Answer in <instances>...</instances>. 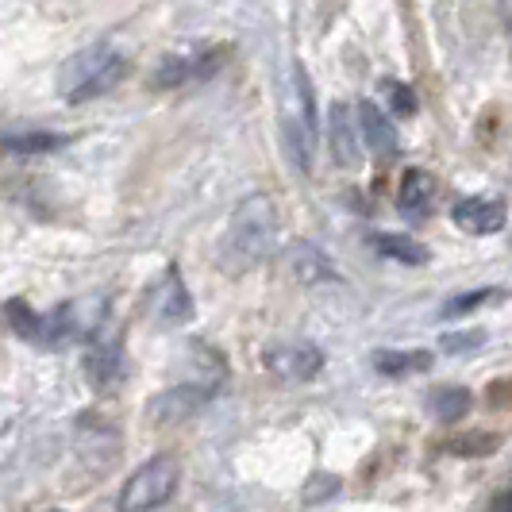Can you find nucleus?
<instances>
[{
  "mask_svg": "<svg viewBox=\"0 0 512 512\" xmlns=\"http://www.w3.org/2000/svg\"><path fill=\"white\" fill-rule=\"evenodd\" d=\"M274 247H278V205L255 193L231 212L220 258L231 274H243V270H255L258 262H266Z\"/></svg>",
  "mask_w": 512,
  "mask_h": 512,
  "instance_id": "1",
  "label": "nucleus"
},
{
  "mask_svg": "<svg viewBox=\"0 0 512 512\" xmlns=\"http://www.w3.org/2000/svg\"><path fill=\"white\" fill-rule=\"evenodd\" d=\"M66 143H70L66 135H51V131H27V135H8L4 139V147L16 154H47L66 147Z\"/></svg>",
  "mask_w": 512,
  "mask_h": 512,
  "instance_id": "17",
  "label": "nucleus"
},
{
  "mask_svg": "<svg viewBox=\"0 0 512 512\" xmlns=\"http://www.w3.org/2000/svg\"><path fill=\"white\" fill-rule=\"evenodd\" d=\"M128 77V58L112 47H85V51L70 54L58 70V93L70 104L93 101V97H104L112 93L120 81Z\"/></svg>",
  "mask_w": 512,
  "mask_h": 512,
  "instance_id": "2",
  "label": "nucleus"
},
{
  "mask_svg": "<svg viewBox=\"0 0 512 512\" xmlns=\"http://www.w3.org/2000/svg\"><path fill=\"white\" fill-rule=\"evenodd\" d=\"M328 147H332V158L343 166V170H355L362 162V131L359 120L351 116L347 104H332L328 112Z\"/></svg>",
  "mask_w": 512,
  "mask_h": 512,
  "instance_id": "7",
  "label": "nucleus"
},
{
  "mask_svg": "<svg viewBox=\"0 0 512 512\" xmlns=\"http://www.w3.org/2000/svg\"><path fill=\"white\" fill-rule=\"evenodd\" d=\"M178 474L181 466L174 455H154V459H147L131 474L124 493H120V512L162 509L174 497V489H178Z\"/></svg>",
  "mask_w": 512,
  "mask_h": 512,
  "instance_id": "4",
  "label": "nucleus"
},
{
  "mask_svg": "<svg viewBox=\"0 0 512 512\" xmlns=\"http://www.w3.org/2000/svg\"><path fill=\"white\" fill-rule=\"evenodd\" d=\"M293 274L305 285H316V282H324V278H332V266L324 262V255H320L316 247L301 243V247L293 251Z\"/></svg>",
  "mask_w": 512,
  "mask_h": 512,
  "instance_id": "16",
  "label": "nucleus"
},
{
  "mask_svg": "<svg viewBox=\"0 0 512 512\" xmlns=\"http://www.w3.org/2000/svg\"><path fill=\"white\" fill-rule=\"evenodd\" d=\"M162 320L166 324H185L193 320V301L185 293V282H181L178 270H170V282H166V293H162Z\"/></svg>",
  "mask_w": 512,
  "mask_h": 512,
  "instance_id": "14",
  "label": "nucleus"
},
{
  "mask_svg": "<svg viewBox=\"0 0 512 512\" xmlns=\"http://www.w3.org/2000/svg\"><path fill=\"white\" fill-rule=\"evenodd\" d=\"M316 93H312V77L297 62L293 66V93H289V108H285V147L297 170H312V151H316Z\"/></svg>",
  "mask_w": 512,
  "mask_h": 512,
  "instance_id": "3",
  "label": "nucleus"
},
{
  "mask_svg": "<svg viewBox=\"0 0 512 512\" xmlns=\"http://www.w3.org/2000/svg\"><path fill=\"white\" fill-rule=\"evenodd\" d=\"M470 389H462V385H439L436 393H432V412H436L439 420H462L466 412H470Z\"/></svg>",
  "mask_w": 512,
  "mask_h": 512,
  "instance_id": "15",
  "label": "nucleus"
},
{
  "mask_svg": "<svg viewBox=\"0 0 512 512\" xmlns=\"http://www.w3.org/2000/svg\"><path fill=\"white\" fill-rule=\"evenodd\" d=\"M451 220L466 235H497L509 224V208L501 197H462L459 205L451 208Z\"/></svg>",
  "mask_w": 512,
  "mask_h": 512,
  "instance_id": "6",
  "label": "nucleus"
},
{
  "mask_svg": "<svg viewBox=\"0 0 512 512\" xmlns=\"http://www.w3.org/2000/svg\"><path fill=\"white\" fill-rule=\"evenodd\" d=\"M382 93H385V101H389V112H393V116H416V93H412L405 81L385 77Z\"/></svg>",
  "mask_w": 512,
  "mask_h": 512,
  "instance_id": "18",
  "label": "nucleus"
},
{
  "mask_svg": "<svg viewBox=\"0 0 512 512\" xmlns=\"http://www.w3.org/2000/svg\"><path fill=\"white\" fill-rule=\"evenodd\" d=\"M489 301H493V289H474V293H462L455 301H447L443 316H466V312H474L478 305H489Z\"/></svg>",
  "mask_w": 512,
  "mask_h": 512,
  "instance_id": "21",
  "label": "nucleus"
},
{
  "mask_svg": "<svg viewBox=\"0 0 512 512\" xmlns=\"http://www.w3.org/2000/svg\"><path fill=\"white\" fill-rule=\"evenodd\" d=\"M85 374H89V382L97 385V389H112V385L120 382V374H124V351H120V343L93 347L85 355Z\"/></svg>",
  "mask_w": 512,
  "mask_h": 512,
  "instance_id": "11",
  "label": "nucleus"
},
{
  "mask_svg": "<svg viewBox=\"0 0 512 512\" xmlns=\"http://www.w3.org/2000/svg\"><path fill=\"white\" fill-rule=\"evenodd\" d=\"M359 131H362V143L370 147V154H378V158H389V154H397V128H393V120L385 116L382 108L374 101H362L359 104Z\"/></svg>",
  "mask_w": 512,
  "mask_h": 512,
  "instance_id": "10",
  "label": "nucleus"
},
{
  "mask_svg": "<svg viewBox=\"0 0 512 512\" xmlns=\"http://www.w3.org/2000/svg\"><path fill=\"white\" fill-rule=\"evenodd\" d=\"M262 362L270 366V374H278L282 382H308L320 374L324 351L308 339H289V343H270L262 351Z\"/></svg>",
  "mask_w": 512,
  "mask_h": 512,
  "instance_id": "5",
  "label": "nucleus"
},
{
  "mask_svg": "<svg viewBox=\"0 0 512 512\" xmlns=\"http://www.w3.org/2000/svg\"><path fill=\"white\" fill-rule=\"evenodd\" d=\"M374 247H378L385 258H397V262H405V266H424V262H428V247H420L409 235H389V231H382V235H374Z\"/></svg>",
  "mask_w": 512,
  "mask_h": 512,
  "instance_id": "13",
  "label": "nucleus"
},
{
  "mask_svg": "<svg viewBox=\"0 0 512 512\" xmlns=\"http://www.w3.org/2000/svg\"><path fill=\"white\" fill-rule=\"evenodd\" d=\"M439 185L428 170H405L401 178V189H397V208L409 216V220H424L432 205H436Z\"/></svg>",
  "mask_w": 512,
  "mask_h": 512,
  "instance_id": "9",
  "label": "nucleus"
},
{
  "mask_svg": "<svg viewBox=\"0 0 512 512\" xmlns=\"http://www.w3.org/2000/svg\"><path fill=\"white\" fill-rule=\"evenodd\" d=\"M189 74H193V62L170 54V58H162V66H158V74H154V85H158V89H174L181 81H189Z\"/></svg>",
  "mask_w": 512,
  "mask_h": 512,
  "instance_id": "19",
  "label": "nucleus"
},
{
  "mask_svg": "<svg viewBox=\"0 0 512 512\" xmlns=\"http://www.w3.org/2000/svg\"><path fill=\"white\" fill-rule=\"evenodd\" d=\"M335 489H339V482H335L332 474H316L312 486L305 489V501H320L324 493H335Z\"/></svg>",
  "mask_w": 512,
  "mask_h": 512,
  "instance_id": "23",
  "label": "nucleus"
},
{
  "mask_svg": "<svg viewBox=\"0 0 512 512\" xmlns=\"http://www.w3.org/2000/svg\"><path fill=\"white\" fill-rule=\"evenodd\" d=\"M47 512H62V509H47Z\"/></svg>",
  "mask_w": 512,
  "mask_h": 512,
  "instance_id": "25",
  "label": "nucleus"
},
{
  "mask_svg": "<svg viewBox=\"0 0 512 512\" xmlns=\"http://www.w3.org/2000/svg\"><path fill=\"white\" fill-rule=\"evenodd\" d=\"M62 316V328H66V339H85V335H97L101 324L108 320V297L104 293H89L74 305L58 308Z\"/></svg>",
  "mask_w": 512,
  "mask_h": 512,
  "instance_id": "8",
  "label": "nucleus"
},
{
  "mask_svg": "<svg viewBox=\"0 0 512 512\" xmlns=\"http://www.w3.org/2000/svg\"><path fill=\"white\" fill-rule=\"evenodd\" d=\"M497 447V439L493 436H470V439H459V443H451V451H459V455H482V451H493Z\"/></svg>",
  "mask_w": 512,
  "mask_h": 512,
  "instance_id": "22",
  "label": "nucleus"
},
{
  "mask_svg": "<svg viewBox=\"0 0 512 512\" xmlns=\"http://www.w3.org/2000/svg\"><path fill=\"white\" fill-rule=\"evenodd\" d=\"M374 370H378V374H389V378L424 374V370H432V355H428V351H378V355H374Z\"/></svg>",
  "mask_w": 512,
  "mask_h": 512,
  "instance_id": "12",
  "label": "nucleus"
},
{
  "mask_svg": "<svg viewBox=\"0 0 512 512\" xmlns=\"http://www.w3.org/2000/svg\"><path fill=\"white\" fill-rule=\"evenodd\" d=\"M489 512H512V489H509V493H501V497L489 505Z\"/></svg>",
  "mask_w": 512,
  "mask_h": 512,
  "instance_id": "24",
  "label": "nucleus"
},
{
  "mask_svg": "<svg viewBox=\"0 0 512 512\" xmlns=\"http://www.w3.org/2000/svg\"><path fill=\"white\" fill-rule=\"evenodd\" d=\"M486 343V332H447L443 339H439V347L443 351H451V355H466V351H474V347H482Z\"/></svg>",
  "mask_w": 512,
  "mask_h": 512,
  "instance_id": "20",
  "label": "nucleus"
}]
</instances>
